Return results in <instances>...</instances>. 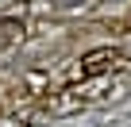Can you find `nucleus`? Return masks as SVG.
<instances>
[{"instance_id": "nucleus-1", "label": "nucleus", "mask_w": 131, "mask_h": 127, "mask_svg": "<svg viewBox=\"0 0 131 127\" xmlns=\"http://www.w3.org/2000/svg\"><path fill=\"white\" fill-rule=\"evenodd\" d=\"M50 4H58V8H73V4H81V0H50Z\"/></svg>"}]
</instances>
